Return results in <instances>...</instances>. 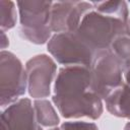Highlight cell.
Masks as SVG:
<instances>
[{"label": "cell", "mask_w": 130, "mask_h": 130, "mask_svg": "<svg viewBox=\"0 0 130 130\" xmlns=\"http://www.w3.org/2000/svg\"><path fill=\"white\" fill-rule=\"evenodd\" d=\"M103 99L94 91L89 67L63 66L53 84L52 102L65 119H99L104 112Z\"/></svg>", "instance_id": "6da1fadb"}, {"label": "cell", "mask_w": 130, "mask_h": 130, "mask_svg": "<svg viewBox=\"0 0 130 130\" xmlns=\"http://www.w3.org/2000/svg\"><path fill=\"white\" fill-rule=\"evenodd\" d=\"M127 22L117 16L91 9L83 16L76 31L98 52L110 49L112 42L118 36L127 32Z\"/></svg>", "instance_id": "7a4b0ae2"}, {"label": "cell", "mask_w": 130, "mask_h": 130, "mask_svg": "<svg viewBox=\"0 0 130 130\" xmlns=\"http://www.w3.org/2000/svg\"><path fill=\"white\" fill-rule=\"evenodd\" d=\"M16 5L19 14L20 36L36 45L48 43L53 36L50 27L53 1H17Z\"/></svg>", "instance_id": "3957f363"}, {"label": "cell", "mask_w": 130, "mask_h": 130, "mask_svg": "<svg viewBox=\"0 0 130 130\" xmlns=\"http://www.w3.org/2000/svg\"><path fill=\"white\" fill-rule=\"evenodd\" d=\"M47 50L63 66L90 67L96 53L76 30L54 34L47 43Z\"/></svg>", "instance_id": "277c9868"}, {"label": "cell", "mask_w": 130, "mask_h": 130, "mask_svg": "<svg viewBox=\"0 0 130 130\" xmlns=\"http://www.w3.org/2000/svg\"><path fill=\"white\" fill-rule=\"evenodd\" d=\"M27 89L26 72L21 61L12 52L0 53V104L8 107L22 96Z\"/></svg>", "instance_id": "5b68a950"}, {"label": "cell", "mask_w": 130, "mask_h": 130, "mask_svg": "<svg viewBox=\"0 0 130 130\" xmlns=\"http://www.w3.org/2000/svg\"><path fill=\"white\" fill-rule=\"evenodd\" d=\"M94 91L105 100L123 81V63L110 49L98 51L89 67Z\"/></svg>", "instance_id": "8992f818"}, {"label": "cell", "mask_w": 130, "mask_h": 130, "mask_svg": "<svg viewBox=\"0 0 130 130\" xmlns=\"http://www.w3.org/2000/svg\"><path fill=\"white\" fill-rule=\"evenodd\" d=\"M25 72L29 96L35 100L48 98L57 75L55 60L47 54L36 55L25 63Z\"/></svg>", "instance_id": "52a82bcc"}, {"label": "cell", "mask_w": 130, "mask_h": 130, "mask_svg": "<svg viewBox=\"0 0 130 130\" xmlns=\"http://www.w3.org/2000/svg\"><path fill=\"white\" fill-rule=\"evenodd\" d=\"M93 9L91 2L86 1H56L51 8L50 27L52 32L75 31L83 16Z\"/></svg>", "instance_id": "ba28073f"}, {"label": "cell", "mask_w": 130, "mask_h": 130, "mask_svg": "<svg viewBox=\"0 0 130 130\" xmlns=\"http://www.w3.org/2000/svg\"><path fill=\"white\" fill-rule=\"evenodd\" d=\"M9 130H43L39 124L34 109V103L28 98H21L1 112Z\"/></svg>", "instance_id": "9c48e42d"}, {"label": "cell", "mask_w": 130, "mask_h": 130, "mask_svg": "<svg viewBox=\"0 0 130 130\" xmlns=\"http://www.w3.org/2000/svg\"><path fill=\"white\" fill-rule=\"evenodd\" d=\"M104 101L111 115L130 120V86L128 84L123 82Z\"/></svg>", "instance_id": "30bf717a"}, {"label": "cell", "mask_w": 130, "mask_h": 130, "mask_svg": "<svg viewBox=\"0 0 130 130\" xmlns=\"http://www.w3.org/2000/svg\"><path fill=\"white\" fill-rule=\"evenodd\" d=\"M34 109L36 113V118L39 124L43 127L54 128L60 123V118L52 105V103L47 99H40L34 101Z\"/></svg>", "instance_id": "8fae6325"}, {"label": "cell", "mask_w": 130, "mask_h": 130, "mask_svg": "<svg viewBox=\"0 0 130 130\" xmlns=\"http://www.w3.org/2000/svg\"><path fill=\"white\" fill-rule=\"evenodd\" d=\"M91 3L93 5V9L98 12L117 16L126 21L129 19L128 6L125 1H99Z\"/></svg>", "instance_id": "7c38bea8"}, {"label": "cell", "mask_w": 130, "mask_h": 130, "mask_svg": "<svg viewBox=\"0 0 130 130\" xmlns=\"http://www.w3.org/2000/svg\"><path fill=\"white\" fill-rule=\"evenodd\" d=\"M16 3L10 0H0V26L5 31L15 26L17 22Z\"/></svg>", "instance_id": "4fadbf2b"}, {"label": "cell", "mask_w": 130, "mask_h": 130, "mask_svg": "<svg viewBox=\"0 0 130 130\" xmlns=\"http://www.w3.org/2000/svg\"><path fill=\"white\" fill-rule=\"evenodd\" d=\"M111 52L123 63L130 61V35L128 32L118 36L110 46Z\"/></svg>", "instance_id": "5bb4252c"}, {"label": "cell", "mask_w": 130, "mask_h": 130, "mask_svg": "<svg viewBox=\"0 0 130 130\" xmlns=\"http://www.w3.org/2000/svg\"><path fill=\"white\" fill-rule=\"evenodd\" d=\"M49 130H99V128L92 122L68 121V122H64L60 126L51 128Z\"/></svg>", "instance_id": "9a60e30c"}, {"label": "cell", "mask_w": 130, "mask_h": 130, "mask_svg": "<svg viewBox=\"0 0 130 130\" xmlns=\"http://www.w3.org/2000/svg\"><path fill=\"white\" fill-rule=\"evenodd\" d=\"M123 78L124 82L130 86V61L123 65Z\"/></svg>", "instance_id": "2e32d148"}, {"label": "cell", "mask_w": 130, "mask_h": 130, "mask_svg": "<svg viewBox=\"0 0 130 130\" xmlns=\"http://www.w3.org/2000/svg\"><path fill=\"white\" fill-rule=\"evenodd\" d=\"M9 45V40H8V37L6 36L5 31H2L1 30V49L2 51L5 50Z\"/></svg>", "instance_id": "e0dca14e"}, {"label": "cell", "mask_w": 130, "mask_h": 130, "mask_svg": "<svg viewBox=\"0 0 130 130\" xmlns=\"http://www.w3.org/2000/svg\"><path fill=\"white\" fill-rule=\"evenodd\" d=\"M1 130H9L6 122L4 120H2V119H1Z\"/></svg>", "instance_id": "ac0fdd59"}, {"label": "cell", "mask_w": 130, "mask_h": 130, "mask_svg": "<svg viewBox=\"0 0 130 130\" xmlns=\"http://www.w3.org/2000/svg\"><path fill=\"white\" fill-rule=\"evenodd\" d=\"M127 32L130 35V16H129V19H128V22H127Z\"/></svg>", "instance_id": "d6986e66"}, {"label": "cell", "mask_w": 130, "mask_h": 130, "mask_svg": "<svg viewBox=\"0 0 130 130\" xmlns=\"http://www.w3.org/2000/svg\"><path fill=\"white\" fill-rule=\"evenodd\" d=\"M124 130H130V122H127L125 127H124Z\"/></svg>", "instance_id": "ffe728a7"}]
</instances>
